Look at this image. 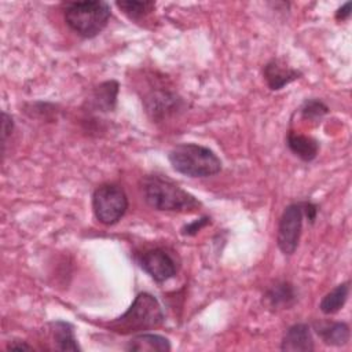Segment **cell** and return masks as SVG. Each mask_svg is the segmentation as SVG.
<instances>
[{
    "label": "cell",
    "mask_w": 352,
    "mask_h": 352,
    "mask_svg": "<svg viewBox=\"0 0 352 352\" xmlns=\"http://www.w3.org/2000/svg\"><path fill=\"white\" fill-rule=\"evenodd\" d=\"M170 348V341L166 337L153 333L138 334L132 337L125 346L126 351L138 352H168Z\"/></svg>",
    "instance_id": "4fadbf2b"
},
{
    "label": "cell",
    "mask_w": 352,
    "mask_h": 352,
    "mask_svg": "<svg viewBox=\"0 0 352 352\" xmlns=\"http://www.w3.org/2000/svg\"><path fill=\"white\" fill-rule=\"evenodd\" d=\"M128 209V197L116 183L100 184L92 194V210L96 220L104 226L118 223Z\"/></svg>",
    "instance_id": "5b68a950"
},
{
    "label": "cell",
    "mask_w": 352,
    "mask_h": 352,
    "mask_svg": "<svg viewBox=\"0 0 352 352\" xmlns=\"http://www.w3.org/2000/svg\"><path fill=\"white\" fill-rule=\"evenodd\" d=\"M264 301L271 309H290L297 302V292L290 282L280 280L268 287Z\"/></svg>",
    "instance_id": "30bf717a"
},
{
    "label": "cell",
    "mask_w": 352,
    "mask_h": 352,
    "mask_svg": "<svg viewBox=\"0 0 352 352\" xmlns=\"http://www.w3.org/2000/svg\"><path fill=\"white\" fill-rule=\"evenodd\" d=\"M164 322V312L158 300L147 293H139L131 307L118 318L113 319L107 327L118 334H133L158 327Z\"/></svg>",
    "instance_id": "7a4b0ae2"
},
{
    "label": "cell",
    "mask_w": 352,
    "mask_h": 352,
    "mask_svg": "<svg viewBox=\"0 0 352 352\" xmlns=\"http://www.w3.org/2000/svg\"><path fill=\"white\" fill-rule=\"evenodd\" d=\"M117 94L118 82L116 80L104 81L95 87L91 96V104L100 111H113L117 104Z\"/></svg>",
    "instance_id": "5bb4252c"
},
{
    "label": "cell",
    "mask_w": 352,
    "mask_h": 352,
    "mask_svg": "<svg viewBox=\"0 0 352 352\" xmlns=\"http://www.w3.org/2000/svg\"><path fill=\"white\" fill-rule=\"evenodd\" d=\"M139 267L155 282H165L176 275L175 258L162 248H154L143 252L138 258Z\"/></svg>",
    "instance_id": "52a82bcc"
},
{
    "label": "cell",
    "mask_w": 352,
    "mask_h": 352,
    "mask_svg": "<svg viewBox=\"0 0 352 352\" xmlns=\"http://www.w3.org/2000/svg\"><path fill=\"white\" fill-rule=\"evenodd\" d=\"M263 76L271 91H279L285 88L287 84L300 78L302 73L286 65L283 60L274 58L264 65Z\"/></svg>",
    "instance_id": "ba28073f"
},
{
    "label": "cell",
    "mask_w": 352,
    "mask_h": 352,
    "mask_svg": "<svg viewBox=\"0 0 352 352\" xmlns=\"http://www.w3.org/2000/svg\"><path fill=\"white\" fill-rule=\"evenodd\" d=\"M63 16L73 32L84 38H92L107 26L111 10L100 0L69 1L65 4Z\"/></svg>",
    "instance_id": "277c9868"
},
{
    "label": "cell",
    "mask_w": 352,
    "mask_h": 352,
    "mask_svg": "<svg viewBox=\"0 0 352 352\" xmlns=\"http://www.w3.org/2000/svg\"><path fill=\"white\" fill-rule=\"evenodd\" d=\"M116 6L132 21H140L154 11V1H117Z\"/></svg>",
    "instance_id": "e0dca14e"
},
{
    "label": "cell",
    "mask_w": 352,
    "mask_h": 352,
    "mask_svg": "<svg viewBox=\"0 0 352 352\" xmlns=\"http://www.w3.org/2000/svg\"><path fill=\"white\" fill-rule=\"evenodd\" d=\"M302 201L293 202L283 209L276 231V245L283 254L292 256L298 248L302 231Z\"/></svg>",
    "instance_id": "8992f818"
},
{
    "label": "cell",
    "mask_w": 352,
    "mask_h": 352,
    "mask_svg": "<svg viewBox=\"0 0 352 352\" xmlns=\"http://www.w3.org/2000/svg\"><path fill=\"white\" fill-rule=\"evenodd\" d=\"M351 15V3H345L342 7H340L337 11H336V19L337 21H345L348 19Z\"/></svg>",
    "instance_id": "7402d4cb"
},
{
    "label": "cell",
    "mask_w": 352,
    "mask_h": 352,
    "mask_svg": "<svg viewBox=\"0 0 352 352\" xmlns=\"http://www.w3.org/2000/svg\"><path fill=\"white\" fill-rule=\"evenodd\" d=\"M7 349H18V351H32L33 346L23 341H12L7 345Z\"/></svg>",
    "instance_id": "603a6c76"
},
{
    "label": "cell",
    "mask_w": 352,
    "mask_h": 352,
    "mask_svg": "<svg viewBox=\"0 0 352 352\" xmlns=\"http://www.w3.org/2000/svg\"><path fill=\"white\" fill-rule=\"evenodd\" d=\"M51 337L54 348L59 351H81L77 338L74 336L73 326L65 320H56L51 323Z\"/></svg>",
    "instance_id": "9a60e30c"
},
{
    "label": "cell",
    "mask_w": 352,
    "mask_h": 352,
    "mask_svg": "<svg viewBox=\"0 0 352 352\" xmlns=\"http://www.w3.org/2000/svg\"><path fill=\"white\" fill-rule=\"evenodd\" d=\"M280 349L287 352H311L315 349L311 327L307 323L290 326L280 342Z\"/></svg>",
    "instance_id": "9c48e42d"
},
{
    "label": "cell",
    "mask_w": 352,
    "mask_h": 352,
    "mask_svg": "<svg viewBox=\"0 0 352 352\" xmlns=\"http://www.w3.org/2000/svg\"><path fill=\"white\" fill-rule=\"evenodd\" d=\"M168 160L172 168L188 177H209L221 170L223 162L209 147L195 143H182L175 146Z\"/></svg>",
    "instance_id": "3957f363"
},
{
    "label": "cell",
    "mask_w": 352,
    "mask_h": 352,
    "mask_svg": "<svg viewBox=\"0 0 352 352\" xmlns=\"http://www.w3.org/2000/svg\"><path fill=\"white\" fill-rule=\"evenodd\" d=\"M143 198L148 206L166 212H192L201 202L168 177L150 175L140 182Z\"/></svg>",
    "instance_id": "6da1fadb"
},
{
    "label": "cell",
    "mask_w": 352,
    "mask_h": 352,
    "mask_svg": "<svg viewBox=\"0 0 352 352\" xmlns=\"http://www.w3.org/2000/svg\"><path fill=\"white\" fill-rule=\"evenodd\" d=\"M14 129V121L12 117L8 116L6 111L1 113V150L3 154L6 151V144H7V139L8 136L12 133Z\"/></svg>",
    "instance_id": "d6986e66"
},
{
    "label": "cell",
    "mask_w": 352,
    "mask_h": 352,
    "mask_svg": "<svg viewBox=\"0 0 352 352\" xmlns=\"http://www.w3.org/2000/svg\"><path fill=\"white\" fill-rule=\"evenodd\" d=\"M300 113H301V117L304 120L318 122L319 120H322L329 113V107L320 99L314 98V99H307L301 104Z\"/></svg>",
    "instance_id": "ac0fdd59"
},
{
    "label": "cell",
    "mask_w": 352,
    "mask_h": 352,
    "mask_svg": "<svg viewBox=\"0 0 352 352\" xmlns=\"http://www.w3.org/2000/svg\"><path fill=\"white\" fill-rule=\"evenodd\" d=\"M348 296H349V282L340 283L331 292L324 294V297L319 304V308L324 315H333L345 305Z\"/></svg>",
    "instance_id": "2e32d148"
},
{
    "label": "cell",
    "mask_w": 352,
    "mask_h": 352,
    "mask_svg": "<svg viewBox=\"0 0 352 352\" xmlns=\"http://www.w3.org/2000/svg\"><path fill=\"white\" fill-rule=\"evenodd\" d=\"M314 330L326 345L342 346L348 344L351 331L345 322H314Z\"/></svg>",
    "instance_id": "8fae6325"
},
{
    "label": "cell",
    "mask_w": 352,
    "mask_h": 352,
    "mask_svg": "<svg viewBox=\"0 0 352 352\" xmlns=\"http://www.w3.org/2000/svg\"><path fill=\"white\" fill-rule=\"evenodd\" d=\"M302 210H304V217L308 219L311 224H314L318 216V205H315L311 201H302Z\"/></svg>",
    "instance_id": "44dd1931"
},
{
    "label": "cell",
    "mask_w": 352,
    "mask_h": 352,
    "mask_svg": "<svg viewBox=\"0 0 352 352\" xmlns=\"http://www.w3.org/2000/svg\"><path fill=\"white\" fill-rule=\"evenodd\" d=\"M206 224H209V217L204 216V217H201V219H198V220H194L192 223L184 226V227L182 228V234H183V235H195V234H197L201 228H204Z\"/></svg>",
    "instance_id": "ffe728a7"
},
{
    "label": "cell",
    "mask_w": 352,
    "mask_h": 352,
    "mask_svg": "<svg viewBox=\"0 0 352 352\" xmlns=\"http://www.w3.org/2000/svg\"><path fill=\"white\" fill-rule=\"evenodd\" d=\"M286 144L289 150L304 162H311L319 153V142L315 138L292 129L287 132Z\"/></svg>",
    "instance_id": "7c38bea8"
}]
</instances>
